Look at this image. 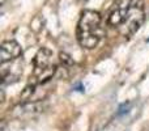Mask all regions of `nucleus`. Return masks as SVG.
Returning a JSON list of instances; mask_svg holds the SVG:
<instances>
[{"label":"nucleus","mask_w":149,"mask_h":131,"mask_svg":"<svg viewBox=\"0 0 149 131\" xmlns=\"http://www.w3.org/2000/svg\"><path fill=\"white\" fill-rule=\"evenodd\" d=\"M43 106L41 102L36 101V102H21V105H18L15 109L16 116L18 117H24V116H34L42 111Z\"/></svg>","instance_id":"obj_6"},{"label":"nucleus","mask_w":149,"mask_h":131,"mask_svg":"<svg viewBox=\"0 0 149 131\" xmlns=\"http://www.w3.org/2000/svg\"><path fill=\"white\" fill-rule=\"evenodd\" d=\"M1 67V81L3 84H13L18 81L24 71L22 58L10 60L7 63H0Z\"/></svg>","instance_id":"obj_4"},{"label":"nucleus","mask_w":149,"mask_h":131,"mask_svg":"<svg viewBox=\"0 0 149 131\" xmlns=\"http://www.w3.org/2000/svg\"><path fill=\"white\" fill-rule=\"evenodd\" d=\"M22 57V49L15 39H7L0 46V63H7Z\"/></svg>","instance_id":"obj_5"},{"label":"nucleus","mask_w":149,"mask_h":131,"mask_svg":"<svg viewBox=\"0 0 149 131\" xmlns=\"http://www.w3.org/2000/svg\"><path fill=\"white\" fill-rule=\"evenodd\" d=\"M105 37L102 16L92 9H86L81 13L77 22L76 38L81 47L86 50H93L100 45Z\"/></svg>","instance_id":"obj_2"},{"label":"nucleus","mask_w":149,"mask_h":131,"mask_svg":"<svg viewBox=\"0 0 149 131\" xmlns=\"http://www.w3.org/2000/svg\"><path fill=\"white\" fill-rule=\"evenodd\" d=\"M33 81L37 85H46L56 74L58 67L52 60V53L47 47H41L33 60Z\"/></svg>","instance_id":"obj_3"},{"label":"nucleus","mask_w":149,"mask_h":131,"mask_svg":"<svg viewBox=\"0 0 149 131\" xmlns=\"http://www.w3.org/2000/svg\"><path fill=\"white\" fill-rule=\"evenodd\" d=\"M59 59H60V63H62L63 67H70V66L73 64L72 58H71L68 54H65V53H60Z\"/></svg>","instance_id":"obj_7"},{"label":"nucleus","mask_w":149,"mask_h":131,"mask_svg":"<svg viewBox=\"0 0 149 131\" xmlns=\"http://www.w3.org/2000/svg\"><path fill=\"white\" fill-rule=\"evenodd\" d=\"M81 1H85V0H81Z\"/></svg>","instance_id":"obj_8"},{"label":"nucleus","mask_w":149,"mask_h":131,"mask_svg":"<svg viewBox=\"0 0 149 131\" xmlns=\"http://www.w3.org/2000/svg\"><path fill=\"white\" fill-rule=\"evenodd\" d=\"M145 18L143 0H116L107 15V25L116 30L122 37H132Z\"/></svg>","instance_id":"obj_1"}]
</instances>
